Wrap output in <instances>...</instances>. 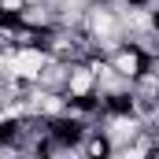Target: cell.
<instances>
[{"instance_id":"1","label":"cell","mask_w":159,"mask_h":159,"mask_svg":"<svg viewBox=\"0 0 159 159\" xmlns=\"http://www.w3.org/2000/svg\"><path fill=\"white\" fill-rule=\"evenodd\" d=\"M93 93H96V74L89 70V63H70L67 96H93Z\"/></svg>"}]
</instances>
